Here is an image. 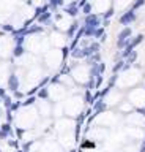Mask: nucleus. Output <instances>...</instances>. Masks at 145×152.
I'll list each match as a JSON object with an SVG mask.
<instances>
[{
    "mask_svg": "<svg viewBox=\"0 0 145 152\" xmlns=\"http://www.w3.org/2000/svg\"><path fill=\"white\" fill-rule=\"evenodd\" d=\"M131 35V29H125L123 32L120 33V36H118V48H123L125 44H128V36Z\"/></svg>",
    "mask_w": 145,
    "mask_h": 152,
    "instance_id": "nucleus-1",
    "label": "nucleus"
},
{
    "mask_svg": "<svg viewBox=\"0 0 145 152\" xmlns=\"http://www.w3.org/2000/svg\"><path fill=\"white\" fill-rule=\"evenodd\" d=\"M126 151H128V152H136V147H128Z\"/></svg>",
    "mask_w": 145,
    "mask_h": 152,
    "instance_id": "nucleus-7",
    "label": "nucleus"
},
{
    "mask_svg": "<svg viewBox=\"0 0 145 152\" xmlns=\"http://www.w3.org/2000/svg\"><path fill=\"white\" fill-rule=\"evenodd\" d=\"M43 152H60V149L55 147L54 143H51V144H46V146L43 147Z\"/></svg>",
    "mask_w": 145,
    "mask_h": 152,
    "instance_id": "nucleus-3",
    "label": "nucleus"
},
{
    "mask_svg": "<svg viewBox=\"0 0 145 152\" xmlns=\"http://www.w3.org/2000/svg\"><path fill=\"white\" fill-rule=\"evenodd\" d=\"M90 11H92V3H88V5L84 7V15H85V16H87V15H92Z\"/></svg>",
    "mask_w": 145,
    "mask_h": 152,
    "instance_id": "nucleus-5",
    "label": "nucleus"
},
{
    "mask_svg": "<svg viewBox=\"0 0 145 152\" xmlns=\"http://www.w3.org/2000/svg\"><path fill=\"white\" fill-rule=\"evenodd\" d=\"M121 109H123V111H129V109H131V105H123V106H121Z\"/></svg>",
    "mask_w": 145,
    "mask_h": 152,
    "instance_id": "nucleus-6",
    "label": "nucleus"
},
{
    "mask_svg": "<svg viewBox=\"0 0 145 152\" xmlns=\"http://www.w3.org/2000/svg\"><path fill=\"white\" fill-rule=\"evenodd\" d=\"M136 19V15H134V11H129V13H125L123 16L120 17V21H121V24H129V22H133Z\"/></svg>",
    "mask_w": 145,
    "mask_h": 152,
    "instance_id": "nucleus-2",
    "label": "nucleus"
},
{
    "mask_svg": "<svg viewBox=\"0 0 145 152\" xmlns=\"http://www.w3.org/2000/svg\"><path fill=\"white\" fill-rule=\"evenodd\" d=\"M10 86L13 87V89H16V87H17V78L16 76H11L10 78Z\"/></svg>",
    "mask_w": 145,
    "mask_h": 152,
    "instance_id": "nucleus-4",
    "label": "nucleus"
}]
</instances>
